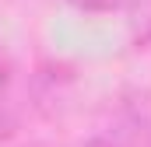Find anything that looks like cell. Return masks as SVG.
Wrapping results in <instances>:
<instances>
[{
  "label": "cell",
  "instance_id": "cell-3",
  "mask_svg": "<svg viewBox=\"0 0 151 147\" xmlns=\"http://www.w3.org/2000/svg\"><path fill=\"white\" fill-rule=\"evenodd\" d=\"M127 14H130V35H134V42L151 49V0H134L127 7Z\"/></svg>",
  "mask_w": 151,
  "mask_h": 147
},
{
  "label": "cell",
  "instance_id": "cell-1",
  "mask_svg": "<svg viewBox=\"0 0 151 147\" xmlns=\"http://www.w3.org/2000/svg\"><path fill=\"white\" fill-rule=\"evenodd\" d=\"M81 147H151V123L141 112H123L109 130L88 137Z\"/></svg>",
  "mask_w": 151,
  "mask_h": 147
},
{
  "label": "cell",
  "instance_id": "cell-4",
  "mask_svg": "<svg viewBox=\"0 0 151 147\" xmlns=\"http://www.w3.org/2000/svg\"><path fill=\"white\" fill-rule=\"evenodd\" d=\"M74 4L77 11H88V14H113V11H127L134 0H67Z\"/></svg>",
  "mask_w": 151,
  "mask_h": 147
},
{
  "label": "cell",
  "instance_id": "cell-2",
  "mask_svg": "<svg viewBox=\"0 0 151 147\" xmlns=\"http://www.w3.org/2000/svg\"><path fill=\"white\" fill-rule=\"evenodd\" d=\"M11 88H14V63H11L7 49L0 46V140H7L21 123V109L14 102Z\"/></svg>",
  "mask_w": 151,
  "mask_h": 147
}]
</instances>
